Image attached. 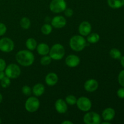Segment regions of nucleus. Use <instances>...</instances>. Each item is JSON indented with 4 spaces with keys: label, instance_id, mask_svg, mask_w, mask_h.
I'll use <instances>...</instances> for the list:
<instances>
[{
    "label": "nucleus",
    "instance_id": "obj_1",
    "mask_svg": "<svg viewBox=\"0 0 124 124\" xmlns=\"http://www.w3.org/2000/svg\"><path fill=\"white\" fill-rule=\"evenodd\" d=\"M16 60L19 64L24 67L30 66L35 61L34 54L30 50H20L16 54Z\"/></svg>",
    "mask_w": 124,
    "mask_h": 124
},
{
    "label": "nucleus",
    "instance_id": "obj_2",
    "mask_svg": "<svg viewBox=\"0 0 124 124\" xmlns=\"http://www.w3.org/2000/svg\"><path fill=\"white\" fill-rule=\"evenodd\" d=\"M69 44L73 50L81 52L87 46V42L82 35H75L70 39Z\"/></svg>",
    "mask_w": 124,
    "mask_h": 124
},
{
    "label": "nucleus",
    "instance_id": "obj_3",
    "mask_svg": "<svg viewBox=\"0 0 124 124\" xmlns=\"http://www.w3.org/2000/svg\"><path fill=\"white\" fill-rule=\"evenodd\" d=\"M65 55V48L62 45L60 44H56L53 45L50 49L49 56L52 59L60 60Z\"/></svg>",
    "mask_w": 124,
    "mask_h": 124
},
{
    "label": "nucleus",
    "instance_id": "obj_4",
    "mask_svg": "<svg viewBox=\"0 0 124 124\" xmlns=\"http://www.w3.org/2000/svg\"><path fill=\"white\" fill-rule=\"evenodd\" d=\"M6 76L10 79H16L21 75V69L15 64H10L6 66L5 69Z\"/></svg>",
    "mask_w": 124,
    "mask_h": 124
},
{
    "label": "nucleus",
    "instance_id": "obj_5",
    "mask_svg": "<svg viewBox=\"0 0 124 124\" xmlns=\"http://www.w3.org/2000/svg\"><path fill=\"white\" fill-rule=\"evenodd\" d=\"M40 102L37 98L31 96L28 98L25 103V108L30 113H33L37 111L39 107Z\"/></svg>",
    "mask_w": 124,
    "mask_h": 124
},
{
    "label": "nucleus",
    "instance_id": "obj_6",
    "mask_svg": "<svg viewBox=\"0 0 124 124\" xmlns=\"http://www.w3.org/2000/svg\"><path fill=\"white\" fill-rule=\"evenodd\" d=\"M67 7L65 0H52L50 4V9L54 13L64 12Z\"/></svg>",
    "mask_w": 124,
    "mask_h": 124
},
{
    "label": "nucleus",
    "instance_id": "obj_7",
    "mask_svg": "<svg viewBox=\"0 0 124 124\" xmlns=\"http://www.w3.org/2000/svg\"><path fill=\"white\" fill-rule=\"evenodd\" d=\"M15 44L13 41L8 38H2L0 39V50L4 53H10L13 50Z\"/></svg>",
    "mask_w": 124,
    "mask_h": 124
},
{
    "label": "nucleus",
    "instance_id": "obj_8",
    "mask_svg": "<svg viewBox=\"0 0 124 124\" xmlns=\"http://www.w3.org/2000/svg\"><path fill=\"white\" fill-rule=\"evenodd\" d=\"M84 122L86 124H99L101 122L99 115L94 111H90L84 116Z\"/></svg>",
    "mask_w": 124,
    "mask_h": 124
},
{
    "label": "nucleus",
    "instance_id": "obj_9",
    "mask_svg": "<svg viewBox=\"0 0 124 124\" xmlns=\"http://www.w3.org/2000/svg\"><path fill=\"white\" fill-rule=\"evenodd\" d=\"M76 105L81 111L87 112L91 109L92 106V102L87 97L82 96L77 99Z\"/></svg>",
    "mask_w": 124,
    "mask_h": 124
},
{
    "label": "nucleus",
    "instance_id": "obj_10",
    "mask_svg": "<svg viewBox=\"0 0 124 124\" xmlns=\"http://www.w3.org/2000/svg\"><path fill=\"white\" fill-rule=\"evenodd\" d=\"M52 25L56 29H61L65 26L67 21L62 16H54L52 20Z\"/></svg>",
    "mask_w": 124,
    "mask_h": 124
},
{
    "label": "nucleus",
    "instance_id": "obj_11",
    "mask_svg": "<svg viewBox=\"0 0 124 124\" xmlns=\"http://www.w3.org/2000/svg\"><path fill=\"white\" fill-rule=\"evenodd\" d=\"M78 30L81 35L88 36L92 31V25L88 21H83L80 24Z\"/></svg>",
    "mask_w": 124,
    "mask_h": 124
},
{
    "label": "nucleus",
    "instance_id": "obj_12",
    "mask_svg": "<svg viewBox=\"0 0 124 124\" xmlns=\"http://www.w3.org/2000/svg\"><path fill=\"white\" fill-rule=\"evenodd\" d=\"M65 64L69 67H76L80 64V58L75 54H70L65 59Z\"/></svg>",
    "mask_w": 124,
    "mask_h": 124
},
{
    "label": "nucleus",
    "instance_id": "obj_13",
    "mask_svg": "<svg viewBox=\"0 0 124 124\" xmlns=\"http://www.w3.org/2000/svg\"><path fill=\"white\" fill-rule=\"evenodd\" d=\"M99 84L98 82L94 79H88L85 82L84 88L88 92H94L98 89Z\"/></svg>",
    "mask_w": 124,
    "mask_h": 124
},
{
    "label": "nucleus",
    "instance_id": "obj_14",
    "mask_svg": "<svg viewBox=\"0 0 124 124\" xmlns=\"http://www.w3.org/2000/svg\"><path fill=\"white\" fill-rule=\"evenodd\" d=\"M55 109L59 113H65L67 111V105L65 101L63 100L62 99H59L56 101L55 104Z\"/></svg>",
    "mask_w": 124,
    "mask_h": 124
},
{
    "label": "nucleus",
    "instance_id": "obj_15",
    "mask_svg": "<svg viewBox=\"0 0 124 124\" xmlns=\"http://www.w3.org/2000/svg\"><path fill=\"white\" fill-rule=\"evenodd\" d=\"M103 119L105 121H111L115 116V111L112 108H107L103 111L102 114Z\"/></svg>",
    "mask_w": 124,
    "mask_h": 124
},
{
    "label": "nucleus",
    "instance_id": "obj_16",
    "mask_svg": "<svg viewBox=\"0 0 124 124\" xmlns=\"http://www.w3.org/2000/svg\"><path fill=\"white\" fill-rule=\"evenodd\" d=\"M46 83L48 86H54L58 81V76L54 73H49L45 78Z\"/></svg>",
    "mask_w": 124,
    "mask_h": 124
},
{
    "label": "nucleus",
    "instance_id": "obj_17",
    "mask_svg": "<svg viewBox=\"0 0 124 124\" xmlns=\"http://www.w3.org/2000/svg\"><path fill=\"white\" fill-rule=\"evenodd\" d=\"M36 49H37V52L38 54L40 55L44 56L48 54L50 52V48L49 46L45 43H41L38 44L36 47Z\"/></svg>",
    "mask_w": 124,
    "mask_h": 124
},
{
    "label": "nucleus",
    "instance_id": "obj_18",
    "mask_svg": "<svg viewBox=\"0 0 124 124\" xmlns=\"http://www.w3.org/2000/svg\"><path fill=\"white\" fill-rule=\"evenodd\" d=\"M33 93L36 96L39 97L44 94L45 92V87L43 84L41 83H38L34 85L32 90Z\"/></svg>",
    "mask_w": 124,
    "mask_h": 124
},
{
    "label": "nucleus",
    "instance_id": "obj_19",
    "mask_svg": "<svg viewBox=\"0 0 124 124\" xmlns=\"http://www.w3.org/2000/svg\"><path fill=\"white\" fill-rule=\"evenodd\" d=\"M107 2L112 8H119L124 6V0H107Z\"/></svg>",
    "mask_w": 124,
    "mask_h": 124
},
{
    "label": "nucleus",
    "instance_id": "obj_20",
    "mask_svg": "<svg viewBox=\"0 0 124 124\" xmlns=\"http://www.w3.org/2000/svg\"><path fill=\"white\" fill-rule=\"evenodd\" d=\"M25 46H26V47L29 50H34L35 48H36V47L38 46L37 42L34 38H29L27 40L26 42H25Z\"/></svg>",
    "mask_w": 124,
    "mask_h": 124
},
{
    "label": "nucleus",
    "instance_id": "obj_21",
    "mask_svg": "<svg viewBox=\"0 0 124 124\" xmlns=\"http://www.w3.org/2000/svg\"><path fill=\"white\" fill-rule=\"evenodd\" d=\"M99 39H100V36H99V34L96 33H90L87 38L88 42L91 44L97 43L99 41Z\"/></svg>",
    "mask_w": 124,
    "mask_h": 124
},
{
    "label": "nucleus",
    "instance_id": "obj_22",
    "mask_svg": "<svg viewBox=\"0 0 124 124\" xmlns=\"http://www.w3.org/2000/svg\"><path fill=\"white\" fill-rule=\"evenodd\" d=\"M110 55L112 58L115 59H120L122 57V54L120 50L117 48H113L110 50Z\"/></svg>",
    "mask_w": 124,
    "mask_h": 124
},
{
    "label": "nucleus",
    "instance_id": "obj_23",
    "mask_svg": "<svg viewBox=\"0 0 124 124\" xmlns=\"http://www.w3.org/2000/svg\"><path fill=\"white\" fill-rule=\"evenodd\" d=\"M20 25L23 29H28L30 28L31 25L30 20L27 17H24L20 21Z\"/></svg>",
    "mask_w": 124,
    "mask_h": 124
},
{
    "label": "nucleus",
    "instance_id": "obj_24",
    "mask_svg": "<svg viewBox=\"0 0 124 124\" xmlns=\"http://www.w3.org/2000/svg\"><path fill=\"white\" fill-rule=\"evenodd\" d=\"M41 32L44 35H48L51 33L52 31V25H50L48 24H45L41 27Z\"/></svg>",
    "mask_w": 124,
    "mask_h": 124
},
{
    "label": "nucleus",
    "instance_id": "obj_25",
    "mask_svg": "<svg viewBox=\"0 0 124 124\" xmlns=\"http://www.w3.org/2000/svg\"><path fill=\"white\" fill-rule=\"evenodd\" d=\"M65 102L70 105H74L76 104L77 98L72 94H69L65 98Z\"/></svg>",
    "mask_w": 124,
    "mask_h": 124
},
{
    "label": "nucleus",
    "instance_id": "obj_26",
    "mask_svg": "<svg viewBox=\"0 0 124 124\" xmlns=\"http://www.w3.org/2000/svg\"><path fill=\"white\" fill-rule=\"evenodd\" d=\"M52 58L50 56L44 55L41 58V61H40V63H41V65H44V66H46V65H49L52 62Z\"/></svg>",
    "mask_w": 124,
    "mask_h": 124
},
{
    "label": "nucleus",
    "instance_id": "obj_27",
    "mask_svg": "<svg viewBox=\"0 0 124 124\" xmlns=\"http://www.w3.org/2000/svg\"><path fill=\"white\" fill-rule=\"evenodd\" d=\"M10 84V78L7 76H5L3 79L1 80V85L2 88H7L8 87H9Z\"/></svg>",
    "mask_w": 124,
    "mask_h": 124
},
{
    "label": "nucleus",
    "instance_id": "obj_28",
    "mask_svg": "<svg viewBox=\"0 0 124 124\" xmlns=\"http://www.w3.org/2000/svg\"><path fill=\"white\" fill-rule=\"evenodd\" d=\"M22 92L25 96H30L32 93V90H31V88L28 85H24L22 88Z\"/></svg>",
    "mask_w": 124,
    "mask_h": 124
},
{
    "label": "nucleus",
    "instance_id": "obj_29",
    "mask_svg": "<svg viewBox=\"0 0 124 124\" xmlns=\"http://www.w3.org/2000/svg\"><path fill=\"white\" fill-rule=\"evenodd\" d=\"M118 82L122 87H124V70H122L119 74Z\"/></svg>",
    "mask_w": 124,
    "mask_h": 124
},
{
    "label": "nucleus",
    "instance_id": "obj_30",
    "mask_svg": "<svg viewBox=\"0 0 124 124\" xmlns=\"http://www.w3.org/2000/svg\"><path fill=\"white\" fill-rule=\"evenodd\" d=\"M6 31H7V27L6 25L3 23H0V36L4 35Z\"/></svg>",
    "mask_w": 124,
    "mask_h": 124
},
{
    "label": "nucleus",
    "instance_id": "obj_31",
    "mask_svg": "<svg viewBox=\"0 0 124 124\" xmlns=\"http://www.w3.org/2000/svg\"><path fill=\"white\" fill-rule=\"evenodd\" d=\"M117 95L119 98L121 99H124V87L119 88L117 92Z\"/></svg>",
    "mask_w": 124,
    "mask_h": 124
},
{
    "label": "nucleus",
    "instance_id": "obj_32",
    "mask_svg": "<svg viewBox=\"0 0 124 124\" xmlns=\"http://www.w3.org/2000/svg\"><path fill=\"white\" fill-rule=\"evenodd\" d=\"M64 14L67 17L70 18L73 15V11L71 8H65V10H64Z\"/></svg>",
    "mask_w": 124,
    "mask_h": 124
},
{
    "label": "nucleus",
    "instance_id": "obj_33",
    "mask_svg": "<svg viewBox=\"0 0 124 124\" xmlns=\"http://www.w3.org/2000/svg\"><path fill=\"white\" fill-rule=\"evenodd\" d=\"M6 63L4 59L0 58V71H4L6 68Z\"/></svg>",
    "mask_w": 124,
    "mask_h": 124
},
{
    "label": "nucleus",
    "instance_id": "obj_34",
    "mask_svg": "<svg viewBox=\"0 0 124 124\" xmlns=\"http://www.w3.org/2000/svg\"><path fill=\"white\" fill-rule=\"evenodd\" d=\"M5 76H6L5 72H4V71H0V81H1L2 79H3Z\"/></svg>",
    "mask_w": 124,
    "mask_h": 124
},
{
    "label": "nucleus",
    "instance_id": "obj_35",
    "mask_svg": "<svg viewBox=\"0 0 124 124\" xmlns=\"http://www.w3.org/2000/svg\"><path fill=\"white\" fill-rule=\"evenodd\" d=\"M121 64L122 65V66L124 68V56H122L121 58Z\"/></svg>",
    "mask_w": 124,
    "mask_h": 124
},
{
    "label": "nucleus",
    "instance_id": "obj_36",
    "mask_svg": "<svg viewBox=\"0 0 124 124\" xmlns=\"http://www.w3.org/2000/svg\"><path fill=\"white\" fill-rule=\"evenodd\" d=\"M62 124H73V123L71 121H64L62 122Z\"/></svg>",
    "mask_w": 124,
    "mask_h": 124
},
{
    "label": "nucleus",
    "instance_id": "obj_37",
    "mask_svg": "<svg viewBox=\"0 0 124 124\" xmlns=\"http://www.w3.org/2000/svg\"><path fill=\"white\" fill-rule=\"evenodd\" d=\"M2 101V94L0 93V104L1 103Z\"/></svg>",
    "mask_w": 124,
    "mask_h": 124
},
{
    "label": "nucleus",
    "instance_id": "obj_38",
    "mask_svg": "<svg viewBox=\"0 0 124 124\" xmlns=\"http://www.w3.org/2000/svg\"><path fill=\"white\" fill-rule=\"evenodd\" d=\"M102 124H110V122H109V121H107V122H104L102 123Z\"/></svg>",
    "mask_w": 124,
    "mask_h": 124
},
{
    "label": "nucleus",
    "instance_id": "obj_39",
    "mask_svg": "<svg viewBox=\"0 0 124 124\" xmlns=\"http://www.w3.org/2000/svg\"><path fill=\"white\" fill-rule=\"evenodd\" d=\"M1 123V118H0V124Z\"/></svg>",
    "mask_w": 124,
    "mask_h": 124
}]
</instances>
